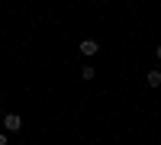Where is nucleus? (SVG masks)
Masks as SVG:
<instances>
[{"label": "nucleus", "mask_w": 161, "mask_h": 145, "mask_svg": "<svg viewBox=\"0 0 161 145\" xmlns=\"http://www.w3.org/2000/svg\"><path fill=\"white\" fill-rule=\"evenodd\" d=\"M0 145H7V132H0Z\"/></svg>", "instance_id": "5"}, {"label": "nucleus", "mask_w": 161, "mask_h": 145, "mask_svg": "<svg viewBox=\"0 0 161 145\" xmlns=\"http://www.w3.org/2000/svg\"><path fill=\"white\" fill-rule=\"evenodd\" d=\"M145 77H148V84H152V87H161V71H158V68H155V71H148Z\"/></svg>", "instance_id": "3"}, {"label": "nucleus", "mask_w": 161, "mask_h": 145, "mask_svg": "<svg viewBox=\"0 0 161 145\" xmlns=\"http://www.w3.org/2000/svg\"><path fill=\"white\" fill-rule=\"evenodd\" d=\"M3 129H7V132H19V129H23V120H19L16 113H7V116H3Z\"/></svg>", "instance_id": "1"}, {"label": "nucleus", "mask_w": 161, "mask_h": 145, "mask_svg": "<svg viewBox=\"0 0 161 145\" xmlns=\"http://www.w3.org/2000/svg\"><path fill=\"white\" fill-rule=\"evenodd\" d=\"M80 77H84V81H93V77H97V74H93V68H90V64H87V68L80 71Z\"/></svg>", "instance_id": "4"}, {"label": "nucleus", "mask_w": 161, "mask_h": 145, "mask_svg": "<svg viewBox=\"0 0 161 145\" xmlns=\"http://www.w3.org/2000/svg\"><path fill=\"white\" fill-rule=\"evenodd\" d=\"M155 55H158V58H161V45H158V48H155Z\"/></svg>", "instance_id": "6"}, {"label": "nucleus", "mask_w": 161, "mask_h": 145, "mask_svg": "<svg viewBox=\"0 0 161 145\" xmlns=\"http://www.w3.org/2000/svg\"><path fill=\"white\" fill-rule=\"evenodd\" d=\"M100 52V45L93 42V39H84V42H80V55H87V58H93Z\"/></svg>", "instance_id": "2"}]
</instances>
